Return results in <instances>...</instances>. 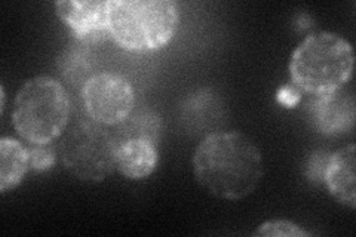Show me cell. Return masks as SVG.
Returning <instances> with one entry per match:
<instances>
[{
    "label": "cell",
    "instance_id": "obj_1",
    "mask_svg": "<svg viewBox=\"0 0 356 237\" xmlns=\"http://www.w3.org/2000/svg\"><path fill=\"white\" fill-rule=\"evenodd\" d=\"M193 175L208 195L241 200L252 195L264 175V159L255 142L239 131L207 135L193 154Z\"/></svg>",
    "mask_w": 356,
    "mask_h": 237
},
{
    "label": "cell",
    "instance_id": "obj_2",
    "mask_svg": "<svg viewBox=\"0 0 356 237\" xmlns=\"http://www.w3.org/2000/svg\"><path fill=\"white\" fill-rule=\"evenodd\" d=\"M352 44L331 31H316L298 44L289 60V77L300 92L324 97L340 91L352 79Z\"/></svg>",
    "mask_w": 356,
    "mask_h": 237
},
{
    "label": "cell",
    "instance_id": "obj_3",
    "mask_svg": "<svg viewBox=\"0 0 356 237\" xmlns=\"http://www.w3.org/2000/svg\"><path fill=\"white\" fill-rule=\"evenodd\" d=\"M70 113V97L64 85L51 76H36L17 92L13 125L31 145L52 144L69 126Z\"/></svg>",
    "mask_w": 356,
    "mask_h": 237
},
{
    "label": "cell",
    "instance_id": "obj_4",
    "mask_svg": "<svg viewBox=\"0 0 356 237\" xmlns=\"http://www.w3.org/2000/svg\"><path fill=\"white\" fill-rule=\"evenodd\" d=\"M178 21L171 0H110L107 31L120 48L152 52L172 40Z\"/></svg>",
    "mask_w": 356,
    "mask_h": 237
},
{
    "label": "cell",
    "instance_id": "obj_5",
    "mask_svg": "<svg viewBox=\"0 0 356 237\" xmlns=\"http://www.w3.org/2000/svg\"><path fill=\"white\" fill-rule=\"evenodd\" d=\"M63 166L81 181L102 183L116 171L118 142L113 133L94 120H77L60 137Z\"/></svg>",
    "mask_w": 356,
    "mask_h": 237
},
{
    "label": "cell",
    "instance_id": "obj_6",
    "mask_svg": "<svg viewBox=\"0 0 356 237\" xmlns=\"http://www.w3.org/2000/svg\"><path fill=\"white\" fill-rule=\"evenodd\" d=\"M88 117L103 126H118L136 107V91L127 77L97 73L82 88Z\"/></svg>",
    "mask_w": 356,
    "mask_h": 237
},
{
    "label": "cell",
    "instance_id": "obj_7",
    "mask_svg": "<svg viewBox=\"0 0 356 237\" xmlns=\"http://www.w3.org/2000/svg\"><path fill=\"white\" fill-rule=\"evenodd\" d=\"M108 10L110 2L60 0L55 3V13L70 27L76 39L82 42L107 31Z\"/></svg>",
    "mask_w": 356,
    "mask_h": 237
},
{
    "label": "cell",
    "instance_id": "obj_8",
    "mask_svg": "<svg viewBox=\"0 0 356 237\" xmlns=\"http://www.w3.org/2000/svg\"><path fill=\"white\" fill-rule=\"evenodd\" d=\"M356 149L355 144L344 145L334 153L327 163L324 181L328 193L340 205L356 208Z\"/></svg>",
    "mask_w": 356,
    "mask_h": 237
},
{
    "label": "cell",
    "instance_id": "obj_9",
    "mask_svg": "<svg viewBox=\"0 0 356 237\" xmlns=\"http://www.w3.org/2000/svg\"><path fill=\"white\" fill-rule=\"evenodd\" d=\"M159 163L158 144L149 140H125L118 142L116 169L129 179H144Z\"/></svg>",
    "mask_w": 356,
    "mask_h": 237
},
{
    "label": "cell",
    "instance_id": "obj_10",
    "mask_svg": "<svg viewBox=\"0 0 356 237\" xmlns=\"http://www.w3.org/2000/svg\"><path fill=\"white\" fill-rule=\"evenodd\" d=\"M315 119L322 133L336 135L352 129L355 122L353 97L337 92L319 97L315 104Z\"/></svg>",
    "mask_w": 356,
    "mask_h": 237
},
{
    "label": "cell",
    "instance_id": "obj_11",
    "mask_svg": "<svg viewBox=\"0 0 356 237\" xmlns=\"http://www.w3.org/2000/svg\"><path fill=\"white\" fill-rule=\"evenodd\" d=\"M30 171L29 149L14 138L0 140V193L17 188Z\"/></svg>",
    "mask_w": 356,
    "mask_h": 237
},
{
    "label": "cell",
    "instance_id": "obj_12",
    "mask_svg": "<svg viewBox=\"0 0 356 237\" xmlns=\"http://www.w3.org/2000/svg\"><path fill=\"white\" fill-rule=\"evenodd\" d=\"M162 132V122L161 117L152 110H140L134 111L131 115L116 126V132L113 137L116 142L125 140H149L158 144Z\"/></svg>",
    "mask_w": 356,
    "mask_h": 237
},
{
    "label": "cell",
    "instance_id": "obj_13",
    "mask_svg": "<svg viewBox=\"0 0 356 237\" xmlns=\"http://www.w3.org/2000/svg\"><path fill=\"white\" fill-rule=\"evenodd\" d=\"M57 67L67 83L83 88L94 74V63L91 52L81 44L67 47L58 56Z\"/></svg>",
    "mask_w": 356,
    "mask_h": 237
},
{
    "label": "cell",
    "instance_id": "obj_14",
    "mask_svg": "<svg viewBox=\"0 0 356 237\" xmlns=\"http://www.w3.org/2000/svg\"><path fill=\"white\" fill-rule=\"evenodd\" d=\"M29 161L31 171L47 172L57 162V150L52 144H33L29 149Z\"/></svg>",
    "mask_w": 356,
    "mask_h": 237
},
{
    "label": "cell",
    "instance_id": "obj_15",
    "mask_svg": "<svg viewBox=\"0 0 356 237\" xmlns=\"http://www.w3.org/2000/svg\"><path fill=\"white\" fill-rule=\"evenodd\" d=\"M257 236H266V237H282V236H293V237H306L310 236V233L305 229L300 227L298 224L288 221V220H270L263 222L260 227L255 231Z\"/></svg>",
    "mask_w": 356,
    "mask_h": 237
},
{
    "label": "cell",
    "instance_id": "obj_16",
    "mask_svg": "<svg viewBox=\"0 0 356 237\" xmlns=\"http://www.w3.org/2000/svg\"><path fill=\"white\" fill-rule=\"evenodd\" d=\"M277 99H280L282 104L291 107L300 99V91L296 86H286L281 89L280 94H277Z\"/></svg>",
    "mask_w": 356,
    "mask_h": 237
},
{
    "label": "cell",
    "instance_id": "obj_17",
    "mask_svg": "<svg viewBox=\"0 0 356 237\" xmlns=\"http://www.w3.org/2000/svg\"><path fill=\"white\" fill-rule=\"evenodd\" d=\"M0 99H2V104H0V111L3 113L5 110V104H6V95H5V88H0Z\"/></svg>",
    "mask_w": 356,
    "mask_h": 237
}]
</instances>
